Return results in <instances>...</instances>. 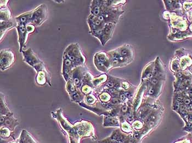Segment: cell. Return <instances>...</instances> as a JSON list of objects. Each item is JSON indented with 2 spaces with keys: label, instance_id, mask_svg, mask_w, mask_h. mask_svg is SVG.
<instances>
[{
  "label": "cell",
  "instance_id": "obj_1",
  "mask_svg": "<svg viewBox=\"0 0 192 143\" xmlns=\"http://www.w3.org/2000/svg\"><path fill=\"white\" fill-rule=\"evenodd\" d=\"M68 58L74 64L75 67L84 66L86 62V58L82 54L78 43H72L69 44L64 51Z\"/></svg>",
  "mask_w": 192,
  "mask_h": 143
},
{
  "label": "cell",
  "instance_id": "obj_2",
  "mask_svg": "<svg viewBox=\"0 0 192 143\" xmlns=\"http://www.w3.org/2000/svg\"><path fill=\"white\" fill-rule=\"evenodd\" d=\"M22 54L24 61L33 67L37 73L41 72H48V69L44 63L39 59L31 48H29L26 50H23Z\"/></svg>",
  "mask_w": 192,
  "mask_h": 143
},
{
  "label": "cell",
  "instance_id": "obj_3",
  "mask_svg": "<svg viewBox=\"0 0 192 143\" xmlns=\"http://www.w3.org/2000/svg\"><path fill=\"white\" fill-rule=\"evenodd\" d=\"M32 11V15L29 24H32L35 27L41 26L48 18L47 6L45 4H42Z\"/></svg>",
  "mask_w": 192,
  "mask_h": 143
},
{
  "label": "cell",
  "instance_id": "obj_4",
  "mask_svg": "<svg viewBox=\"0 0 192 143\" xmlns=\"http://www.w3.org/2000/svg\"><path fill=\"white\" fill-rule=\"evenodd\" d=\"M15 62V55L10 49H3L0 52V68L5 71L10 68Z\"/></svg>",
  "mask_w": 192,
  "mask_h": 143
},
{
  "label": "cell",
  "instance_id": "obj_5",
  "mask_svg": "<svg viewBox=\"0 0 192 143\" xmlns=\"http://www.w3.org/2000/svg\"><path fill=\"white\" fill-rule=\"evenodd\" d=\"M87 73L84 66L76 67L72 70L71 79L78 91L82 87L85 76Z\"/></svg>",
  "mask_w": 192,
  "mask_h": 143
},
{
  "label": "cell",
  "instance_id": "obj_6",
  "mask_svg": "<svg viewBox=\"0 0 192 143\" xmlns=\"http://www.w3.org/2000/svg\"><path fill=\"white\" fill-rule=\"evenodd\" d=\"M75 67L72 62L68 58L65 54H63L62 74L66 82L71 79L72 70Z\"/></svg>",
  "mask_w": 192,
  "mask_h": 143
},
{
  "label": "cell",
  "instance_id": "obj_7",
  "mask_svg": "<svg viewBox=\"0 0 192 143\" xmlns=\"http://www.w3.org/2000/svg\"><path fill=\"white\" fill-rule=\"evenodd\" d=\"M26 25L25 24H18L16 26L18 34V42L19 44V51L22 53L23 48L26 46V43L28 38V33H27Z\"/></svg>",
  "mask_w": 192,
  "mask_h": 143
},
{
  "label": "cell",
  "instance_id": "obj_8",
  "mask_svg": "<svg viewBox=\"0 0 192 143\" xmlns=\"http://www.w3.org/2000/svg\"><path fill=\"white\" fill-rule=\"evenodd\" d=\"M16 26L14 25L13 23L8 21H0V32H1V41H2V38L4 37L5 33L7 32V31L11 29L12 28Z\"/></svg>",
  "mask_w": 192,
  "mask_h": 143
},
{
  "label": "cell",
  "instance_id": "obj_9",
  "mask_svg": "<svg viewBox=\"0 0 192 143\" xmlns=\"http://www.w3.org/2000/svg\"><path fill=\"white\" fill-rule=\"evenodd\" d=\"M33 11L23 13L16 18V20L17 24H23L27 25L29 24V21L32 15Z\"/></svg>",
  "mask_w": 192,
  "mask_h": 143
},
{
  "label": "cell",
  "instance_id": "obj_10",
  "mask_svg": "<svg viewBox=\"0 0 192 143\" xmlns=\"http://www.w3.org/2000/svg\"><path fill=\"white\" fill-rule=\"evenodd\" d=\"M12 17V13L8 7L0 8V21H10Z\"/></svg>",
  "mask_w": 192,
  "mask_h": 143
},
{
  "label": "cell",
  "instance_id": "obj_11",
  "mask_svg": "<svg viewBox=\"0 0 192 143\" xmlns=\"http://www.w3.org/2000/svg\"><path fill=\"white\" fill-rule=\"evenodd\" d=\"M13 114L7 116L5 122L3 124V126L5 127H8L12 131L14 130V128L18 125V120L13 116Z\"/></svg>",
  "mask_w": 192,
  "mask_h": 143
},
{
  "label": "cell",
  "instance_id": "obj_12",
  "mask_svg": "<svg viewBox=\"0 0 192 143\" xmlns=\"http://www.w3.org/2000/svg\"><path fill=\"white\" fill-rule=\"evenodd\" d=\"M12 114H13L7 107L4 95H2V94H1V115L8 116Z\"/></svg>",
  "mask_w": 192,
  "mask_h": 143
},
{
  "label": "cell",
  "instance_id": "obj_13",
  "mask_svg": "<svg viewBox=\"0 0 192 143\" xmlns=\"http://www.w3.org/2000/svg\"><path fill=\"white\" fill-rule=\"evenodd\" d=\"M96 59L101 62L107 68L110 67V60L107 55L104 53H98L95 56Z\"/></svg>",
  "mask_w": 192,
  "mask_h": 143
},
{
  "label": "cell",
  "instance_id": "obj_14",
  "mask_svg": "<svg viewBox=\"0 0 192 143\" xmlns=\"http://www.w3.org/2000/svg\"><path fill=\"white\" fill-rule=\"evenodd\" d=\"M66 90L70 96L72 95V94H74L77 91H78L72 79H70L66 82Z\"/></svg>",
  "mask_w": 192,
  "mask_h": 143
},
{
  "label": "cell",
  "instance_id": "obj_15",
  "mask_svg": "<svg viewBox=\"0 0 192 143\" xmlns=\"http://www.w3.org/2000/svg\"><path fill=\"white\" fill-rule=\"evenodd\" d=\"M70 99L72 101L76 102V103H80V101L82 100V96L80 92V91H77L76 92H75L72 95L70 96Z\"/></svg>",
  "mask_w": 192,
  "mask_h": 143
},
{
  "label": "cell",
  "instance_id": "obj_16",
  "mask_svg": "<svg viewBox=\"0 0 192 143\" xmlns=\"http://www.w3.org/2000/svg\"><path fill=\"white\" fill-rule=\"evenodd\" d=\"M94 62L95 64V66L97 67V68L98 69V70L101 71L103 72H105L107 71L108 68L104 66V65L103 63H102L101 62L99 61L97 59H96V58H94Z\"/></svg>",
  "mask_w": 192,
  "mask_h": 143
},
{
  "label": "cell",
  "instance_id": "obj_17",
  "mask_svg": "<svg viewBox=\"0 0 192 143\" xmlns=\"http://www.w3.org/2000/svg\"><path fill=\"white\" fill-rule=\"evenodd\" d=\"M1 136H3L4 137H8L10 134H11V131L9 130L8 128L7 127H4L3 128H1Z\"/></svg>",
  "mask_w": 192,
  "mask_h": 143
},
{
  "label": "cell",
  "instance_id": "obj_18",
  "mask_svg": "<svg viewBox=\"0 0 192 143\" xmlns=\"http://www.w3.org/2000/svg\"><path fill=\"white\" fill-rule=\"evenodd\" d=\"M35 28H36V27L32 24H28L26 25V31H27V33H28V35L34 32V31L35 30Z\"/></svg>",
  "mask_w": 192,
  "mask_h": 143
},
{
  "label": "cell",
  "instance_id": "obj_19",
  "mask_svg": "<svg viewBox=\"0 0 192 143\" xmlns=\"http://www.w3.org/2000/svg\"><path fill=\"white\" fill-rule=\"evenodd\" d=\"M119 53L120 55L124 57H127V56L128 55V49L126 48H121L120 49Z\"/></svg>",
  "mask_w": 192,
  "mask_h": 143
},
{
  "label": "cell",
  "instance_id": "obj_20",
  "mask_svg": "<svg viewBox=\"0 0 192 143\" xmlns=\"http://www.w3.org/2000/svg\"><path fill=\"white\" fill-rule=\"evenodd\" d=\"M9 1H2V0H1L0 1V8H5V7H8L7 6V5H8V3Z\"/></svg>",
  "mask_w": 192,
  "mask_h": 143
},
{
  "label": "cell",
  "instance_id": "obj_21",
  "mask_svg": "<svg viewBox=\"0 0 192 143\" xmlns=\"http://www.w3.org/2000/svg\"><path fill=\"white\" fill-rule=\"evenodd\" d=\"M111 103L113 104H117L119 103V100H117V99H115V98H114L111 101Z\"/></svg>",
  "mask_w": 192,
  "mask_h": 143
},
{
  "label": "cell",
  "instance_id": "obj_22",
  "mask_svg": "<svg viewBox=\"0 0 192 143\" xmlns=\"http://www.w3.org/2000/svg\"><path fill=\"white\" fill-rule=\"evenodd\" d=\"M151 83L152 84H153V85H156V84L158 83V80L156 79H153L151 80Z\"/></svg>",
  "mask_w": 192,
  "mask_h": 143
},
{
  "label": "cell",
  "instance_id": "obj_23",
  "mask_svg": "<svg viewBox=\"0 0 192 143\" xmlns=\"http://www.w3.org/2000/svg\"><path fill=\"white\" fill-rule=\"evenodd\" d=\"M121 111L122 113H126L127 111V108L126 106H124L121 109Z\"/></svg>",
  "mask_w": 192,
  "mask_h": 143
},
{
  "label": "cell",
  "instance_id": "obj_24",
  "mask_svg": "<svg viewBox=\"0 0 192 143\" xmlns=\"http://www.w3.org/2000/svg\"><path fill=\"white\" fill-rule=\"evenodd\" d=\"M191 103V100L189 99H186L185 101V104L186 105H189Z\"/></svg>",
  "mask_w": 192,
  "mask_h": 143
},
{
  "label": "cell",
  "instance_id": "obj_25",
  "mask_svg": "<svg viewBox=\"0 0 192 143\" xmlns=\"http://www.w3.org/2000/svg\"><path fill=\"white\" fill-rule=\"evenodd\" d=\"M154 89H153V88H151V89L149 90V94L150 95H153V94H154Z\"/></svg>",
  "mask_w": 192,
  "mask_h": 143
},
{
  "label": "cell",
  "instance_id": "obj_26",
  "mask_svg": "<svg viewBox=\"0 0 192 143\" xmlns=\"http://www.w3.org/2000/svg\"><path fill=\"white\" fill-rule=\"evenodd\" d=\"M177 100L178 101H181L182 100V97L181 96H177Z\"/></svg>",
  "mask_w": 192,
  "mask_h": 143
},
{
  "label": "cell",
  "instance_id": "obj_27",
  "mask_svg": "<svg viewBox=\"0 0 192 143\" xmlns=\"http://www.w3.org/2000/svg\"><path fill=\"white\" fill-rule=\"evenodd\" d=\"M54 2H56V3H62V2H64V1H53Z\"/></svg>",
  "mask_w": 192,
  "mask_h": 143
},
{
  "label": "cell",
  "instance_id": "obj_28",
  "mask_svg": "<svg viewBox=\"0 0 192 143\" xmlns=\"http://www.w3.org/2000/svg\"><path fill=\"white\" fill-rule=\"evenodd\" d=\"M134 137L135 138H136V139H138V137H139V135L138 134H135V135H134Z\"/></svg>",
  "mask_w": 192,
  "mask_h": 143
},
{
  "label": "cell",
  "instance_id": "obj_29",
  "mask_svg": "<svg viewBox=\"0 0 192 143\" xmlns=\"http://www.w3.org/2000/svg\"><path fill=\"white\" fill-rule=\"evenodd\" d=\"M151 119L153 120L155 119V116H151Z\"/></svg>",
  "mask_w": 192,
  "mask_h": 143
},
{
  "label": "cell",
  "instance_id": "obj_30",
  "mask_svg": "<svg viewBox=\"0 0 192 143\" xmlns=\"http://www.w3.org/2000/svg\"><path fill=\"white\" fill-rule=\"evenodd\" d=\"M191 101L192 102V97L191 98Z\"/></svg>",
  "mask_w": 192,
  "mask_h": 143
}]
</instances>
